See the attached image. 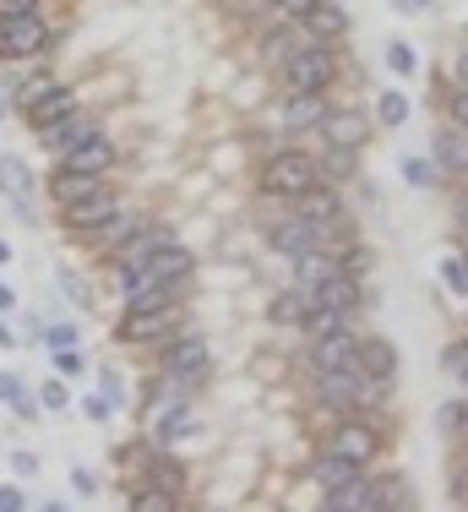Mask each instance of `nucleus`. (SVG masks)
Here are the masks:
<instances>
[{"label":"nucleus","mask_w":468,"mask_h":512,"mask_svg":"<svg viewBox=\"0 0 468 512\" xmlns=\"http://www.w3.org/2000/svg\"><path fill=\"white\" fill-rule=\"evenodd\" d=\"M322 180V164L300 148H283L262 164V197H278V202H294L300 191H311Z\"/></svg>","instance_id":"nucleus-1"},{"label":"nucleus","mask_w":468,"mask_h":512,"mask_svg":"<svg viewBox=\"0 0 468 512\" xmlns=\"http://www.w3.org/2000/svg\"><path fill=\"white\" fill-rule=\"evenodd\" d=\"M332 77H338V60H332L327 44H300L289 60H283V88L289 93H327Z\"/></svg>","instance_id":"nucleus-2"},{"label":"nucleus","mask_w":468,"mask_h":512,"mask_svg":"<svg viewBox=\"0 0 468 512\" xmlns=\"http://www.w3.org/2000/svg\"><path fill=\"white\" fill-rule=\"evenodd\" d=\"M327 453H338V458H349L354 469H365V463L381 453V436H376L371 420H343V425H332Z\"/></svg>","instance_id":"nucleus-3"},{"label":"nucleus","mask_w":468,"mask_h":512,"mask_svg":"<svg viewBox=\"0 0 468 512\" xmlns=\"http://www.w3.org/2000/svg\"><path fill=\"white\" fill-rule=\"evenodd\" d=\"M115 213H120V197H115L109 186H98V191H88V197H77V202L60 207L66 229H77V235H93V229H104Z\"/></svg>","instance_id":"nucleus-4"},{"label":"nucleus","mask_w":468,"mask_h":512,"mask_svg":"<svg viewBox=\"0 0 468 512\" xmlns=\"http://www.w3.org/2000/svg\"><path fill=\"white\" fill-rule=\"evenodd\" d=\"M180 322V306H164V311H126L115 322V338L120 344H158V338H169Z\"/></svg>","instance_id":"nucleus-5"},{"label":"nucleus","mask_w":468,"mask_h":512,"mask_svg":"<svg viewBox=\"0 0 468 512\" xmlns=\"http://www.w3.org/2000/svg\"><path fill=\"white\" fill-rule=\"evenodd\" d=\"M322 137H327V148H354L360 153L365 142H371V115H365V109H327Z\"/></svg>","instance_id":"nucleus-6"},{"label":"nucleus","mask_w":468,"mask_h":512,"mask_svg":"<svg viewBox=\"0 0 468 512\" xmlns=\"http://www.w3.org/2000/svg\"><path fill=\"white\" fill-rule=\"evenodd\" d=\"M164 371H169V382H180V387L207 382V344L202 338H175L169 355H164Z\"/></svg>","instance_id":"nucleus-7"},{"label":"nucleus","mask_w":468,"mask_h":512,"mask_svg":"<svg viewBox=\"0 0 468 512\" xmlns=\"http://www.w3.org/2000/svg\"><path fill=\"white\" fill-rule=\"evenodd\" d=\"M0 33H6V55H11V60H33V55H39L44 44H49V28H44V17H39V11L0 22Z\"/></svg>","instance_id":"nucleus-8"},{"label":"nucleus","mask_w":468,"mask_h":512,"mask_svg":"<svg viewBox=\"0 0 468 512\" xmlns=\"http://www.w3.org/2000/svg\"><path fill=\"white\" fill-rule=\"evenodd\" d=\"M294 213H300L305 224L332 229V224H343V191H338V186H322V180H316L311 191H300V197H294Z\"/></svg>","instance_id":"nucleus-9"},{"label":"nucleus","mask_w":468,"mask_h":512,"mask_svg":"<svg viewBox=\"0 0 468 512\" xmlns=\"http://www.w3.org/2000/svg\"><path fill=\"white\" fill-rule=\"evenodd\" d=\"M316 371H360V338L349 333V327H338V333H322L316 338Z\"/></svg>","instance_id":"nucleus-10"},{"label":"nucleus","mask_w":468,"mask_h":512,"mask_svg":"<svg viewBox=\"0 0 468 512\" xmlns=\"http://www.w3.org/2000/svg\"><path fill=\"white\" fill-rule=\"evenodd\" d=\"M142 278H164V284H186L191 278V251L180 246V240H164L153 256H147Z\"/></svg>","instance_id":"nucleus-11"},{"label":"nucleus","mask_w":468,"mask_h":512,"mask_svg":"<svg viewBox=\"0 0 468 512\" xmlns=\"http://www.w3.org/2000/svg\"><path fill=\"white\" fill-rule=\"evenodd\" d=\"M327 507L332 512H381V485H371V480L354 474L349 485H332V491H327Z\"/></svg>","instance_id":"nucleus-12"},{"label":"nucleus","mask_w":468,"mask_h":512,"mask_svg":"<svg viewBox=\"0 0 468 512\" xmlns=\"http://www.w3.org/2000/svg\"><path fill=\"white\" fill-rule=\"evenodd\" d=\"M0 191L17 213H28V191H33V169L22 153H0Z\"/></svg>","instance_id":"nucleus-13"},{"label":"nucleus","mask_w":468,"mask_h":512,"mask_svg":"<svg viewBox=\"0 0 468 512\" xmlns=\"http://www.w3.org/2000/svg\"><path fill=\"white\" fill-rule=\"evenodd\" d=\"M60 164L66 169H82V175H104L109 164H115V142L98 131V137H88L82 148H71V153H60Z\"/></svg>","instance_id":"nucleus-14"},{"label":"nucleus","mask_w":468,"mask_h":512,"mask_svg":"<svg viewBox=\"0 0 468 512\" xmlns=\"http://www.w3.org/2000/svg\"><path fill=\"white\" fill-rule=\"evenodd\" d=\"M360 371L371 376L376 387H387L392 376H398V349H392L387 338H360Z\"/></svg>","instance_id":"nucleus-15"},{"label":"nucleus","mask_w":468,"mask_h":512,"mask_svg":"<svg viewBox=\"0 0 468 512\" xmlns=\"http://www.w3.org/2000/svg\"><path fill=\"white\" fill-rule=\"evenodd\" d=\"M39 137H44V148H55V153H71V148H82L88 137H98V126H93L88 115H66V120H55V126H44Z\"/></svg>","instance_id":"nucleus-16"},{"label":"nucleus","mask_w":468,"mask_h":512,"mask_svg":"<svg viewBox=\"0 0 468 512\" xmlns=\"http://www.w3.org/2000/svg\"><path fill=\"white\" fill-rule=\"evenodd\" d=\"M327 93H289V104H283V126L289 131H311V126H322V115H327Z\"/></svg>","instance_id":"nucleus-17"},{"label":"nucleus","mask_w":468,"mask_h":512,"mask_svg":"<svg viewBox=\"0 0 468 512\" xmlns=\"http://www.w3.org/2000/svg\"><path fill=\"white\" fill-rule=\"evenodd\" d=\"M22 115H28V126H33V131H44V126H55V120L77 115V93H71V88H55V93H44L39 104H28Z\"/></svg>","instance_id":"nucleus-18"},{"label":"nucleus","mask_w":468,"mask_h":512,"mask_svg":"<svg viewBox=\"0 0 468 512\" xmlns=\"http://www.w3.org/2000/svg\"><path fill=\"white\" fill-rule=\"evenodd\" d=\"M98 186H104V175H82V169H66V164H60L55 180H49V191H55L60 207L77 202V197H88V191H98Z\"/></svg>","instance_id":"nucleus-19"},{"label":"nucleus","mask_w":468,"mask_h":512,"mask_svg":"<svg viewBox=\"0 0 468 512\" xmlns=\"http://www.w3.org/2000/svg\"><path fill=\"white\" fill-rule=\"evenodd\" d=\"M436 164L447 169V175H468V131H441V142H436Z\"/></svg>","instance_id":"nucleus-20"},{"label":"nucleus","mask_w":468,"mask_h":512,"mask_svg":"<svg viewBox=\"0 0 468 512\" xmlns=\"http://www.w3.org/2000/svg\"><path fill=\"white\" fill-rule=\"evenodd\" d=\"M305 28H311L316 44H327V39H338V33L349 28V17H343V6H327V0H316V11L305 17Z\"/></svg>","instance_id":"nucleus-21"},{"label":"nucleus","mask_w":468,"mask_h":512,"mask_svg":"<svg viewBox=\"0 0 468 512\" xmlns=\"http://www.w3.org/2000/svg\"><path fill=\"white\" fill-rule=\"evenodd\" d=\"M311 474H316V485H322V491H332V485H349L360 469H354L349 458H338V453H322V458H316V469H311Z\"/></svg>","instance_id":"nucleus-22"},{"label":"nucleus","mask_w":468,"mask_h":512,"mask_svg":"<svg viewBox=\"0 0 468 512\" xmlns=\"http://www.w3.org/2000/svg\"><path fill=\"white\" fill-rule=\"evenodd\" d=\"M131 235H137V218H131V213H115L104 229H93L88 240H93V246H104V251H115V246H126Z\"/></svg>","instance_id":"nucleus-23"},{"label":"nucleus","mask_w":468,"mask_h":512,"mask_svg":"<svg viewBox=\"0 0 468 512\" xmlns=\"http://www.w3.org/2000/svg\"><path fill=\"white\" fill-rule=\"evenodd\" d=\"M376 120H381V126H403V120H409V99H403L398 88L381 93V99H376Z\"/></svg>","instance_id":"nucleus-24"},{"label":"nucleus","mask_w":468,"mask_h":512,"mask_svg":"<svg viewBox=\"0 0 468 512\" xmlns=\"http://www.w3.org/2000/svg\"><path fill=\"white\" fill-rule=\"evenodd\" d=\"M387 66L398 71V77H420V55H414L403 39H392V44H387Z\"/></svg>","instance_id":"nucleus-25"},{"label":"nucleus","mask_w":468,"mask_h":512,"mask_svg":"<svg viewBox=\"0 0 468 512\" xmlns=\"http://www.w3.org/2000/svg\"><path fill=\"white\" fill-rule=\"evenodd\" d=\"M441 284H447V295H468V256H447L441 262Z\"/></svg>","instance_id":"nucleus-26"},{"label":"nucleus","mask_w":468,"mask_h":512,"mask_svg":"<svg viewBox=\"0 0 468 512\" xmlns=\"http://www.w3.org/2000/svg\"><path fill=\"white\" fill-rule=\"evenodd\" d=\"M153 485H158V491H169V496H180V491H186V474H180L169 458H153Z\"/></svg>","instance_id":"nucleus-27"},{"label":"nucleus","mask_w":468,"mask_h":512,"mask_svg":"<svg viewBox=\"0 0 468 512\" xmlns=\"http://www.w3.org/2000/svg\"><path fill=\"white\" fill-rule=\"evenodd\" d=\"M267 6H273L278 22H305L316 11V0H267Z\"/></svg>","instance_id":"nucleus-28"},{"label":"nucleus","mask_w":468,"mask_h":512,"mask_svg":"<svg viewBox=\"0 0 468 512\" xmlns=\"http://www.w3.org/2000/svg\"><path fill=\"white\" fill-rule=\"evenodd\" d=\"M305 316H311V306H305V295H294V300H273V322H305Z\"/></svg>","instance_id":"nucleus-29"},{"label":"nucleus","mask_w":468,"mask_h":512,"mask_svg":"<svg viewBox=\"0 0 468 512\" xmlns=\"http://www.w3.org/2000/svg\"><path fill=\"white\" fill-rule=\"evenodd\" d=\"M169 507H175V496L158 491V485H153V491H142V496H131V512H169Z\"/></svg>","instance_id":"nucleus-30"},{"label":"nucleus","mask_w":468,"mask_h":512,"mask_svg":"<svg viewBox=\"0 0 468 512\" xmlns=\"http://www.w3.org/2000/svg\"><path fill=\"white\" fill-rule=\"evenodd\" d=\"M55 88H60V82H55V77H33V82H22V88H17V104H22V109H28V104H39V99H44V93H55Z\"/></svg>","instance_id":"nucleus-31"},{"label":"nucleus","mask_w":468,"mask_h":512,"mask_svg":"<svg viewBox=\"0 0 468 512\" xmlns=\"http://www.w3.org/2000/svg\"><path fill=\"white\" fill-rule=\"evenodd\" d=\"M55 371H60V376H82V371H88V360L77 355V344L55 349Z\"/></svg>","instance_id":"nucleus-32"},{"label":"nucleus","mask_w":468,"mask_h":512,"mask_svg":"<svg viewBox=\"0 0 468 512\" xmlns=\"http://www.w3.org/2000/svg\"><path fill=\"white\" fill-rule=\"evenodd\" d=\"M403 180H409V186H430V180H436V164H425V158H403Z\"/></svg>","instance_id":"nucleus-33"},{"label":"nucleus","mask_w":468,"mask_h":512,"mask_svg":"<svg viewBox=\"0 0 468 512\" xmlns=\"http://www.w3.org/2000/svg\"><path fill=\"white\" fill-rule=\"evenodd\" d=\"M294 50H300V44H294V39H289V28H278V33H273V39H267V60H278V66H283V60H289Z\"/></svg>","instance_id":"nucleus-34"},{"label":"nucleus","mask_w":468,"mask_h":512,"mask_svg":"<svg viewBox=\"0 0 468 512\" xmlns=\"http://www.w3.org/2000/svg\"><path fill=\"white\" fill-rule=\"evenodd\" d=\"M60 295L77 300V306H88V289L77 284V273H71V267H60Z\"/></svg>","instance_id":"nucleus-35"},{"label":"nucleus","mask_w":468,"mask_h":512,"mask_svg":"<svg viewBox=\"0 0 468 512\" xmlns=\"http://www.w3.org/2000/svg\"><path fill=\"white\" fill-rule=\"evenodd\" d=\"M39 404H44V409H66V404H71V393H66V382H44V393H39Z\"/></svg>","instance_id":"nucleus-36"},{"label":"nucleus","mask_w":468,"mask_h":512,"mask_svg":"<svg viewBox=\"0 0 468 512\" xmlns=\"http://www.w3.org/2000/svg\"><path fill=\"white\" fill-rule=\"evenodd\" d=\"M381 507H409V485L387 480V485H381Z\"/></svg>","instance_id":"nucleus-37"},{"label":"nucleus","mask_w":468,"mask_h":512,"mask_svg":"<svg viewBox=\"0 0 468 512\" xmlns=\"http://www.w3.org/2000/svg\"><path fill=\"white\" fill-rule=\"evenodd\" d=\"M66 344H77V322H55V327H49V349H66Z\"/></svg>","instance_id":"nucleus-38"},{"label":"nucleus","mask_w":468,"mask_h":512,"mask_svg":"<svg viewBox=\"0 0 468 512\" xmlns=\"http://www.w3.org/2000/svg\"><path fill=\"white\" fill-rule=\"evenodd\" d=\"M28 11H39V0H0V22H11V17H28Z\"/></svg>","instance_id":"nucleus-39"},{"label":"nucleus","mask_w":468,"mask_h":512,"mask_svg":"<svg viewBox=\"0 0 468 512\" xmlns=\"http://www.w3.org/2000/svg\"><path fill=\"white\" fill-rule=\"evenodd\" d=\"M82 409H88V420H98V425H109V414H115V404H109L104 393H98V398H88Z\"/></svg>","instance_id":"nucleus-40"},{"label":"nucleus","mask_w":468,"mask_h":512,"mask_svg":"<svg viewBox=\"0 0 468 512\" xmlns=\"http://www.w3.org/2000/svg\"><path fill=\"white\" fill-rule=\"evenodd\" d=\"M22 507H28V496L17 485H0V512H22Z\"/></svg>","instance_id":"nucleus-41"},{"label":"nucleus","mask_w":468,"mask_h":512,"mask_svg":"<svg viewBox=\"0 0 468 512\" xmlns=\"http://www.w3.org/2000/svg\"><path fill=\"white\" fill-rule=\"evenodd\" d=\"M452 126H458V131H468V88H458V93H452Z\"/></svg>","instance_id":"nucleus-42"},{"label":"nucleus","mask_w":468,"mask_h":512,"mask_svg":"<svg viewBox=\"0 0 468 512\" xmlns=\"http://www.w3.org/2000/svg\"><path fill=\"white\" fill-rule=\"evenodd\" d=\"M447 371L468 387V349H447Z\"/></svg>","instance_id":"nucleus-43"},{"label":"nucleus","mask_w":468,"mask_h":512,"mask_svg":"<svg viewBox=\"0 0 468 512\" xmlns=\"http://www.w3.org/2000/svg\"><path fill=\"white\" fill-rule=\"evenodd\" d=\"M98 387H104V398L120 409V398H126V387H120V376H115V371H104V382H98Z\"/></svg>","instance_id":"nucleus-44"},{"label":"nucleus","mask_w":468,"mask_h":512,"mask_svg":"<svg viewBox=\"0 0 468 512\" xmlns=\"http://www.w3.org/2000/svg\"><path fill=\"white\" fill-rule=\"evenodd\" d=\"M430 6H436V0H392L398 17H420V11H430Z\"/></svg>","instance_id":"nucleus-45"},{"label":"nucleus","mask_w":468,"mask_h":512,"mask_svg":"<svg viewBox=\"0 0 468 512\" xmlns=\"http://www.w3.org/2000/svg\"><path fill=\"white\" fill-rule=\"evenodd\" d=\"M452 502H458V507H468V463H463L458 474H452Z\"/></svg>","instance_id":"nucleus-46"},{"label":"nucleus","mask_w":468,"mask_h":512,"mask_svg":"<svg viewBox=\"0 0 468 512\" xmlns=\"http://www.w3.org/2000/svg\"><path fill=\"white\" fill-rule=\"evenodd\" d=\"M71 485H77L82 496H93L98 491V480H93V469H71Z\"/></svg>","instance_id":"nucleus-47"},{"label":"nucleus","mask_w":468,"mask_h":512,"mask_svg":"<svg viewBox=\"0 0 468 512\" xmlns=\"http://www.w3.org/2000/svg\"><path fill=\"white\" fill-rule=\"evenodd\" d=\"M22 393V382H17V376H11V371H0V404H11V398H17Z\"/></svg>","instance_id":"nucleus-48"},{"label":"nucleus","mask_w":468,"mask_h":512,"mask_svg":"<svg viewBox=\"0 0 468 512\" xmlns=\"http://www.w3.org/2000/svg\"><path fill=\"white\" fill-rule=\"evenodd\" d=\"M452 82H458V88H468V50L458 55V66H452Z\"/></svg>","instance_id":"nucleus-49"},{"label":"nucleus","mask_w":468,"mask_h":512,"mask_svg":"<svg viewBox=\"0 0 468 512\" xmlns=\"http://www.w3.org/2000/svg\"><path fill=\"white\" fill-rule=\"evenodd\" d=\"M0 349H17V333H11L6 322H0Z\"/></svg>","instance_id":"nucleus-50"},{"label":"nucleus","mask_w":468,"mask_h":512,"mask_svg":"<svg viewBox=\"0 0 468 512\" xmlns=\"http://www.w3.org/2000/svg\"><path fill=\"white\" fill-rule=\"evenodd\" d=\"M11 306H17V295H11L6 284H0V311H11Z\"/></svg>","instance_id":"nucleus-51"},{"label":"nucleus","mask_w":468,"mask_h":512,"mask_svg":"<svg viewBox=\"0 0 468 512\" xmlns=\"http://www.w3.org/2000/svg\"><path fill=\"white\" fill-rule=\"evenodd\" d=\"M11 262V246H6V240H0V267H6Z\"/></svg>","instance_id":"nucleus-52"},{"label":"nucleus","mask_w":468,"mask_h":512,"mask_svg":"<svg viewBox=\"0 0 468 512\" xmlns=\"http://www.w3.org/2000/svg\"><path fill=\"white\" fill-rule=\"evenodd\" d=\"M458 213H463V224H468V197H463V202H458Z\"/></svg>","instance_id":"nucleus-53"},{"label":"nucleus","mask_w":468,"mask_h":512,"mask_svg":"<svg viewBox=\"0 0 468 512\" xmlns=\"http://www.w3.org/2000/svg\"><path fill=\"white\" fill-rule=\"evenodd\" d=\"M0 60H11V55H6V33H0Z\"/></svg>","instance_id":"nucleus-54"},{"label":"nucleus","mask_w":468,"mask_h":512,"mask_svg":"<svg viewBox=\"0 0 468 512\" xmlns=\"http://www.w3.org/2000/svg\"><path fill=\"white\" fill-rule=\"evenodd\" d=\"M0 115H6V109H0Z\"/></svg>","instance_id":"nucleus-55"}]
</instances>
